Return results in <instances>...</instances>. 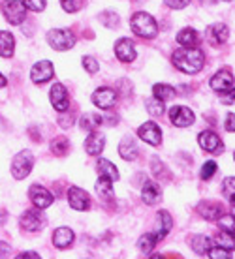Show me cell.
<instances>
[{
    "mask_svg": "<svg viewBox=\"0 0 235 259\" xmlns=\"http://www.w3.org/2000/svg\"><path fill=\"white\" fill-rule=\"evenodd\" d=\"M173 64L179 68L181 71L184 73H198V71L202 70L203 64H205V57H203V53L198 49L196 46L194 47H183V49H179V51L173 53Z\"/></svg>",
    "mask_w": 235,
    "mask_h": 259,
    "instance_id": "cell-1",
    "label": "cell"
},
{
    "mask_svg": "<svg viewBox=\"0 0 235 259\" xmlns=\"http://www.w3.org/2000/svg\"><path fill=\"white\" fill-rule=\"evenodd\" d=\"M130 26H132V30H134L137 36H141V38H154L158 34V26H156L154 17L145 12L134 13L130 19Z\"/></svg>",
    "mask_w": 235,
    "mask_h": 259,
    "instance_id": "cell-2",
    "label": "cell"
},
{
    "mask_svg": "<svg viewBox=\"0 0 235 259\" xmlns=\"http://www.w3.org/2000/svg\"><path fill=\"white\" fill-rule=\"evenodd\" d=\"M47 41L57 51H68L75 46V36L70 28H53L47 32Z\"/></svg>",
    "mask_w": 235,
    "mask_h": 259,
    "instance_id": "cell-3",
    "label": "cell"
},
{
    "mask_svg": "<svg viewBox=\"0 0 235 259\" xmlns=\"http://www.w3.org/2000/svg\"><path fill=\"white\" fill-rule=\"evenodd\" d=\"M34 167V156L30 150H21L12 162V175L17 181H23Z\"/></svg>",
    "mask_w": 235,
    "mask_h": 259,
    "instance_id": "cell-4",
    "label": "cell"
},
{
    "mask_svg": "<svg viewBox=\"0 0 235 259\" xmlns=\"http://www.w3.org/2000/svg\"><path fill=\"white\" fill-rule=\"evenodd\" d=\"M2 13L8 23L12 25H21L26 17V8L19 0H4L2 2Z\"/></svg>",
    "mask_w": 235,
    "mask_h": 259,
    "instance_id": "cell-5",
    "label": "cell"
},
{
    "mask_svg": "<svg viewBox=\"0 0 235 259\" xmlns=\"http://www.w3.org/2000/svg\"><path fill=\"white\" fill-rule=\"evenodd\" d=\"M211 89L218 94H229L233 92V75L229 71H218L216 75L211 79Z\"/></svg>",
    "mask_w": 235,
    "mask_h": 259,
    "instance_id": "cell-6",
    "label": "cell"
},
{
    "mask_svg": "<svg viewBox=\"0 0 235 259\" xmlns=\"http://www.w3.org/2000/svg\"><path fill=\"white\" fill-rule=\"evenodd\" d=\"M137 136H139V139H143L145 143H149L152 147H156V145L162 143V132H160V128L154 122L141 124L139 130H137Z\"/></svg>",
    "mask_w": 235,
    "mask_h": 259,
    "instance_id": "cell-7",
    "label": "cell"
},
{
    "mask_svg": "<svg viewBox=\"0 0 235 259\" xmlns=\"http://www.w3.org/2000/svg\"><path fill=\"white\" fill-rule=\"evenodd\" d=\"M170 118H171V124H175L179 128H186L190 124H194V113L188 109V107H184V105H175L173 109L170 111Z\"/></svg>",
    "mask_w": 235,
    "mask_h": 259,
    "instance_id": "cell-8",
    "label": "cell"
},
{
    "mask_svg": "<svg viewBox=\"0 0 235 259\" xmlns=\"http://www.w3.org/2000/svg\"><path fill=\"white\" fill-rule=\"evenodd\" d=\"M117 102V91L113 89H98L92 94V104L98 105L100 109H111Z\"/></svg>",
    "mask_w": 235,
    "mask_h": 259,
    "instance_id": "cell-9",
    "label": "cell"
},
{
    "mask_svg": "<svg viewBox=\"0 0 235 259\" xmlns=\"http://www.w3.org/2000/svg\"><path fill=\"white\" fill-rule=\"evenodd\" d=\"M51 104L53 107L59 111V113H64V111H68V107H70V100H68V92H66V89L62 87L60 83L53 84L51 87Z\"/></svg>",
    "mask_w": 235,
    "mask_h": 259,
    "instance_id": "cell-10",
    "label": "cell"
},
{
    "mask_svg": "<svg viewBox=\"0 0 235 259\" xmlns=\"http://www.w3.org/2000/svg\"><path fill=\"white\" fill-rule=\"evenodd\" d=\"M53 73H55V70H53L51 62L49 60H40L30 70V79L34 83H46V81H49L53 77Z\"/></svg>",
    "mask_w": 235,
    "mask_h": 259,
    "instance_id": "cell-11",
    "label": "cell"
},
{
    "mask_svg": "<svg viewBox=\"0 0 235 259\" xmlns=\"http://www.w3.org/2000/svg\"><path fill=\"white\" fill-rule=\"evenodd\" d=\"M68 201H70V207L75 208V210H87L91 207V197L87 194L85 190L81 188H70L68 192Z\"/></svg>",
    "mask_w": 235,
    "mask_h": 259,
    "instance_id": "cell-12",
    "label": "cell"
},
{
    "mask_svg": "<svg viewBox=\"0 0 235 259\" xmlns=\"http://www.w3.org/2000/svg\"><path fill=\"white\" fill-rule=\"evenodd\" d=\"M198 141H200V147L203 150H207V152H213V154L222 152V141H220V137L216 136L215 132H202Z\"/></svg>",
    "mask_w": 235,
    "mask_h": 259,
    "instance_id": "cell-13",
    "label": "cell"
},
{
    "mask_svg": "<svg viewBox=\"0 0 235 259\" xmlns=\"http://www.w3.org/2000/svg\"><path fill=\"white\" fill-rule=\"evenodd\" d=\"M44 218H42V214L38 210H26L23 212L21 216V227L25 229V231H42L44 229Z\"/></svg>",
    "mask_w": 235,
    "mask_h": 259,
    "instance_id": "cell-14",
    "label": "cell"
},
{
    "mask_svg": "<svg viewBox=\"0 0 235 259\" xmlns=\"http://www.w3.org/2000/svg\"><path fill=\"white\" fill-rule=\"evenodd\" d=\"M115 55H117L119 60L123 62H132L136 59V47H134V41L128 38H121L115 44Z\"/></svg>",
    "mask_w": 235,
    "mask_h": 259,
    "instance_id": "cell-15",
    "label": "cell"
},
{
    "mask_svg": "<svg viewBox=\"0 0 235 259\" xmlns=\"http://www.w3.org/2000/svg\"><path fill=\"white\" fill-rule=\"evenodd\" d=\"M30 199H32L34 203V207H38L40 210H44V208L47 207H51V203H53V195L47 192L44 186H32L30 188Z\"/></svg>",
    "mask_w": 235,
    "mask_h": 259,
    "instance_id": "cell-16",
    "label": "cell"
},
{
    "mask_svg": "<svg viewBox=\"0 0 235 259\" xmlns=\"http://www.w3.org/2000/svg\"><path fill=\"white\" fill-rule=\"evenodd\" d=\"M119 154L123 160L132 162L134 158H137V143L132 136H126L123 141L119 143Z\"/></svg>",
    "mask_w": 235,
    "mask_h": 259,
    "instance_id": "cell-17",
    "label": "cell"
},
{
    "mask_svg": "<svg viewBox=\"0 0 235 259\" xmlns=\"http://www.w3.org/2000/svg\"><path fill=\"white\" fill-rule=\"evenodd\" d=\"M105 147V137L102 136V134H98L96 130L94 132H91V136L87 137L85 141V150L89 152V154L92 156H98L102 150H104Z\"/></svg>",
    "mask_w": 235,
    "mask_h": 259,
    "instance_id": "cell-18",
    "label": "cell"
},
{
    "mask_svg": "<svg viewBox=\"0 0 235 259\" xmlns=\"http://www.w3.org/2000/svg\"><path fill=\"white\" fill-rule=\"evenodd\" d=\"M156 220H158V226H156V231H154V237H156L158 240L164 239L166 235L171 231V226H173V220H171L170 212H166V210H160V212L156 214Z\"/></svg>",
    "mask_w": 235,
    "mask_h": 259,
    "instance_id": "cell-19",
    "label": "cell"
},
{
    "mask_svg": "<svg viewBox=\"0 0 235 259\" xmlns=\"http://www.w3.org/2000/svg\"><path fill=\"white\" fill-rule=\"evenodd\" d=\"M73 242V231L68 227H59L55 233H53V244L57 248H68L72 246Z\"/></svg>",
    "mask_w": 235,
    "mask_h": 259,
    "instance_id": "cell-20",
    "label": "cell"
},
{
    "mask_svg": "<svg viewBox=\"0 0 235 259\" xmlns=\"http://www.w3.org/2000/svg\"><path fill=\"white\" fill-rule=\"evenodd\" d=\"M207 38L213 41V46H220L228 38V26L222 25V23H216V25L209 26L207 28Z\"/></svg>",
    "mask_w": 235,
    "mask_h": 259,
    "instance_id": "cell-21",
    "label": "cell"
},
{
    "mask_svg": "<svg viewBox=\"0 0 235 259\" xmlns=\"http://www.w3.org/2000/svg\"><path fill=\"white\" fill-rule=\"evenodd\" d=\"M15 51V39L10 32L6 30H0V57L10 59Z\"/></svg>",
    "mask_w": 235,
    "mask_h": 259,
    "instance_id": "cell-22",
    "label": "cell"
},
{
    "mask_svg": "<svg viewBox=\"0 0 235 259\" xmlns=\"http://www.w3.org/2000/svg\"><path fill=\"white\" fill-rule=\"evenodd\" d=\"M141 197H143V203H147V205H154V203H158L160 197H162L158 184H154V182H145Z\"/></svg>",
    "mask_w": 235,
    "mask_h": 259,
    "instance_id": "cell-23",
    "label": "cell"
},
{
    "mask_svg": "<svg viewBox=\"0 0 235 259\" xmlns=\"http://www.w3.org/2000/svg\"><path fill=\"white\" fill-rule=\"evenodd\" d=\"M96 169H98L100 177H104V179H109L111 182L119 181V169L113 165L109 160H98L96 163Z\"/></svg>",
    "mask_w": 235,
    "mask_h": 259,
    "instance_id": "cell-24",
    "label": "cell"
},
{
    "mask_svg": "<svg viewBox=\"0 0 235 259\" xmlns=\"http://www.w3.org/2000/svg\"><path fill=\"white\" fill-rule=\"evenodd\" d=\"M198 212L202 214L205 220H218L224 214V208L220 205H207V203H202L198 207Z\"/></svg>",
    "mask_w": 235,
    "mask_h": 259,
    "instance_id": "cell-25",
    "label": "cell"
},
{
    "mask_svg": "<svg viewBox=\"0 0 235 259\" xmlns=\"http://www.w3.org/2000/svg\"><path fill=\"white\" fill-rule=\"evenodd\" d=\"M152 94H154V98H156V100H160V102H168V100H171V98L175 96L177 92H175V89H173L171 84L158 83V84H154Z\"/></svg>",
    "mask_w": 235,
    "mask_h": 259,
    "instance_id": "cell-26",
    "label": "cell"
},
{
    "mask_svg": "<svg viewBox=\"0 0 235 259\" xmlns=\"http://www.w3.org/2000/svg\"><path fill=\"white\" fill-rule=\"evenodd\" d=\"M190 246L194 248V252L200 253V255H207L211 248V239L207 237H203V235H196V237H192L190 240Z\"/></svg>",
    "mask_w": 235,
    "mask_h": 259,
    "instance_id": "cell-27",
    "label": "cell"
},
{
    "mask_svg": "<svg viewBox=\"0 0 235 259\" xmlns=\"http://www.w3.org/2000/svg\"><path fill=\"white\" fill-rule=\"evenodd\" d=\"M113 182L109 179H104V177H100L98 182H96V194L102 197V199H111L113 197Z\"/></svg>",
    "mask_w": 235,
    "mask_h": 259,
    "instance_id": "cell-28",
    "label": "cell"
},
{
    "mask_svg": "<svg viewBox=\"0 0 235 259\" xmlns=\"http://www.w3.org/2000/svg\"><path fill=\"white\" fill-rule=\"evenodd\" d=\"M177 41H179L183 47H194L198 44V32L196 30H192V28H184V30L179 32Z\"/></svg>",
    "mask_w": 235,
    "mask_h": 259,
    "instance_id": "cell-29",
    "label": "cell"
},
{
    "mask_svg": "<svg viewBox=\"0 0 235 259\" xmlns=\"http://www.w3.org/2000/svg\"><path fill=\"white\" fill-rule=\"evenodd\" d=\"M102 124H104V118L100 117V115H92V113H89V115H83V117H81V128L89 130V132L98 130Z\"/></svg>",
    "mask_w": 235,
    "mask_h": 259,
    "instance_id": "cell-30",
    "label": "cell"
},
{
    "mask_svg": "<svg viewBox=\"0 0 235 259\" xmlns=\"http://www.w3.org/2000/svg\"><path fill=\"white\" fill-rule=\"evenodd\" d=\"M68 149H70V143H68V139H66V137H55V139L51 141L53 154L64 156L66 152H68Z\"/></svg>",
    "mask_w": 235,
    "mask_h": 259,
    "instance_id": "cell-31",
    "label": "cell"
},
{
    "mask_svg": "<svg viewBox=\"0 0 235 259\" xmlns=\"http://www.w3.org/2000/svg\"><path fill=\"white\" fill-rule=\"evenodd\" d=\"M156 242H158V239L154 237V235H143V237L139 239V242H137V248H139L143 253H150V250L154 248Z\"/></svg>",
    "mask_w": 235,
    "mask_h": 259,
    "instance_id": "cell-32",
    "label": "cell"
},
{
    "mask_svg": "<svg viewBox=\"0 0 235 259\" xmlns=\"http://www.w3.org/2000/svg\"><path fill=\"white\" fill-rule=\"evenodd\" d=\"M147 111H149L152 117H160L164 115V111H166V102H160L156 98H152L147 102Z\"/></svg>",
    "mask_w": 235,
    "mask_h": 259,
    "instance_id": "cell-33",
    "label": "cell"
},
{
    "mask_svg": "<svg viewBox=\"0 0 235 259\" xmlns=\"http://www.w3.org/2000/svg\"><path fill=\"white\" fill-rule=\"evenodd\" d=\"M60 4H62V8H64V12L75 13L81 10V6L85 4V0H60Z\"/></svg>",
    "mask_w": 235,
    "mask_h": 259,
    "instance_id": "cell-34",
    "label": "cell"
},
{
    "mask_svg": "<svg viewBox=\"0 0 235 259\" xmlns=\"http://www.w3.org/2000/svg\"><path fill=\"white\" fill-rule=\"evenodd\" d=\"M231 252L233 250H226V248H209V252H207V255L213 259H226V257H231Z\"/></svg>",
    "mask_w": 235,
    "mask_h": 259,
    "instance_id": "cell-35",
    "label": "cell"
},
{
    "mask_svg": "<svg viewBox=\"0 0 235 259\" xmlns=\"http://www.w3.org/2000/svg\"><path fill=\"white\" fill-rule=\"evenodd\" d=\"M218 222H220V227H222L226 233L233 235L235 231V224H233V216L229 214V216H226V214H222L220 218H218Z\"/></svg>",
    "mask_w": 235,
    "mask_h": 259,
    "instance_id": "cell-36",
    "label": "cell"
},
{
    "mask_svg": "<svg viewBox=\"0 0 235 259\" xmlns=\"http://www.w3.org/2000/svg\"><path fill=\"white\" fill-rule=\"evenodd\" d=\"M100 21H102L104 25L109 26V28H113V26L119 25V15H117V13H113V12H105L104 15L100 17Z\"/></svg>",
    "mask_w": 235,
    "mask_h": 259,
    "instance_id": "cell-37",
    "label": "cell"
},
{
    "mask_svg": "<svg viewBox=\"0 0 235 259\" xmlns=\"http://www.w3.org/2000/svg\"><path fill=\"white\" fill-rule=\"evenodd\" d=\"M26 10H32V12H44L46 8V0H23Z\"/></svg>",
    "mask_w": 235,
    "mask_h": 259,
    "instance_id": "cell-38",
    "label": "cell"
},
{
    "mask_svg": "<svg viewBox=\"0 0 235 259\" xmlns=\"http://www.w3.org/2000/svg\"><path fill=\"white\" fill-rule=\"evenodd\" d=\"M216 173V163L215 162H205V165H203L202 169V179L203 181H209V179H213V175Z\"/></svg>",
    "mask_w": 235,
    "mask_h": 259,
    "instance_id": "cell-39",
    "label": "cell"
},
{
    "mask_svg": "<svg viewBox=\"0 0 235 259\" xmlns=\"http://www.w3.org/2000/svg\"><path fill=\"white\" fill-rule=\"evenodd\" d=\"M224 188H226V195H228V199H229V203H231V207H233V203H235V197H233V194H235V181H233V177H229L228 181L224 182Z\"/></svg>",
    "mask_w": 235,
    "mask_h": 259,
    "instance_id": "cell-40",
    "label": "cell"
},
{
    "mask_svg": "<svg viewBox=\"0 0 235 259\" xmlns=\"http://www.w3.org/2000/svg\"><path fill=\"white\" fill-rule=\"evenodd\" d=\"M83 68L89 73H96L98 71V62L92 59V57H83Z\"/></svg>",
    "mask_w": 235,
    "mask_h": 259,
    "instance_id": "cell-41",
    "label": "cell"
},
{
    "mask_svg": "<svg viewBox=\"0 0 235 259\" xmlns=\"http://www.w3.org/2000/svg\"><path fill=\"white\" fill-rule=\"evenodd\" d=\"M164 2L173 10H183L190 4V0H164Z\"/></svg>",
    "mask_w": 235,
    "mask_h": 259,
    "instance_id": "cell-42",
    "label": "cell"
},
{
    "mask_svg": "<svg viewBox=\"0 0 235 259\" xmlns=\"http://www.w3.org/2000/svg\"><path fill=\"white\" fill-rule=\"evenodd\" d=\"M10 255H12V248H10V244H6V242L0 240V257H10Z\"/></svg>",
    "mask_w": 235,
    "mask_h": 259,
    "instance_id": "cell-43",
    "label": "cell"
},
{
    "mask_svg": "<svg viewBox=\"0 0 235 259\" xmlns=\"http://www.w3.org/2000/svg\"><path fill=\"white\" fill-rule=\"evenodd\" d=\"M233 113H229V115H228V118H226V130H228V132H229V134H233Z\"/></svg>",
    "mask_w": 235,
    "mask_h": 259,
    "instance_id": "cell-44",
    "label": "cell"
},
{
    "mask_svg": "<svg viewBox=\"0 0 235 259\" xmlns=\"http://www.w3.org/2000/svg\"><path fill=\"white\" fill-rule=\"evenodd\" d=\"M19 259H26V257H32V259H40L38 253H34V252H25V253H21V255H17Z\"/></svg>",
    "mask_w": 235,
    "mask_h": 259,
    "instance_id": "cell-45",
    "label": "cell"
},
{
    "mask_svg": "<svg viewBox=\"0 0 235 259\" xmlns=\"http://www.w3.org/2000/svg\"><path fill=\"white\" fill-rule=\"evenodd\" d=\"M4 84H6V77L0 73V87H4Z\"/></svg>",
    "mask_w": 235,
    "mask_h": 259,
    "instance_id": "cell-46",
    "label": "cell"
}]
</instances>
